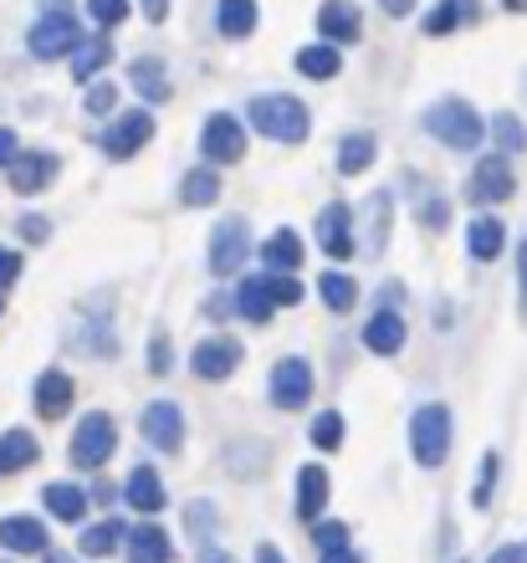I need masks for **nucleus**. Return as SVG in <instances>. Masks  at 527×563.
I'll use <instances>...</instances> for the list:
<instances>
[{
  "label": "nucleus",
  "mask_w": 527,
  "mask_h": 563,
  "mask_svg": "<svg viewBox=\"0 0 527 563\" xmlns=\"http://www.w3.org/2000/svg\"><path fill=\"white\" fill-rule=\"evenodd\" d=\"M200 154H206V164L246 159V123L235 113H210L206 129H200Z\"/></svg>",
  "instance_id": "nucleus-7"
},
{
  "label": "nucleus",
  "mask_w": 527,
  "mask_h": 563,
  "mask_svg": "<svg viewBox=\"0 0 527 563\" xmlns=\"http://www.w3.org/2000/svg\"><path fill=\"white\" fill-rule=\"evenodd\" d=\"M507 11H527V0H507Z\"/></svg>",
  "instance_id": "nucleus-57"
},
{
  "label": "nucleus",
  "mask_w": 527,
  "mask_h": 563,
  "mask_svg": "<svg viewBox=\"0 0 527 563\" xmlns=\"http://www.w3.org/2000/svg\"><path fill=\"white\" fill-rule=\"evenodd\" d=\"M374 154H380L374 134H349L343 144H338V175H359V169H369Z\"/></svg>",
  "instance_id": "nucleus-33"
},
{
  "label": "nucleus",
  "mask_w": 527,
  "mask_h": 563,
  "mask_svg": "<svg viewBox=\"0 0 527 563\" xmlns=\"http://www.w3.org/2000/svg\"><path fill=\"white\" fill-rule=\"evenodd\" d=\"M425 134L440 139L446 148L471 154V148H482V139H486V119L466 98H440L436 108H425Z\"/></svg>",
  "instance_id": "nucleus-2"
},
{
  "label": "nucleus",
  "mask_w": 527,
  "mask_h": 563,
  "mask_svg": "<svg viewBox=\"0 0 527 563\" xmlns=\"http://www.w3.org/2000/svg\"><path fill=\"white\" fill-rule=\"evenodd\" d=\"M123 538H129V528H123L118 518H103V522H92L88 533H83V543H77V549L88 553V559H103V553H113Z\"/></svg>",
  "instance_id": "nucleus-34"
},
{
  "label": "nucleus",
  "mask_w": 527,
  "mask_h": 563,
  "mask_svg": "<svg viewBox=\"0 0 527 563\" xmlns=\"http://www.w3.org/2000/svg\"><path fill=\"white\" fill-rule=\"evenodd\" d=\"M149 369H154V374H164V369H169V343H164V339H154V343H149Z\"/></svg>",
  "instance_id": "nucleus-49"
},
{
  "label": "nucleus",
  "mask_w": 527,
  "mask_h": 563,
  "mask_svg": "<svg viewBox=\"0 0 527 563\" xmlns=\"http://www.w3.org/2000/svg\"><path fill=\"white\" fill-rule=\"evenodd\" d=\"M216 31L226 42H241L256 31V0H220L216 5Z\"/></svg>",
  "instance_id": "nucleus-27"
},
{
  "label": "nucleus",
  "mask_w": 527,
  "mask_h": 563,
  "mask_svg": "<svg viewBox=\"0 0 527 563\" xmlns=\"http://www.w3.org/2000/svg\"><path fill=\"white\" fill-rule=\"evenodd\" d=\"M149 139H154V113H149V108H133V113H118L113 119V129L103 134V154L108 159H133Z\"/></svg>",
  "instance_id": "nucleus-11"
},
{
  "label": "nucleus",
  "mask_w": 527,
  "mask_h": 563,
  "mask_svg": "<svg viewBox=\"0 0 527 563\" xmlns=\"http://www.w3.org/2000/svg\"><path fill=\"white\" fill-rule=\"evenodd\" d=\"M0 312H6V302H0Z\"/></svg>",
  "instance_id": "nucleus-58"
},
{
  "label": "nucleus",
  "mask_w": 527,
  "mask_h": 563,
  "mask_svg": "<svg viewBox=\"0 0 527 563\" xmlns=\"http://www.w3.org/2000/svg\"><path fill=\"white\" fill-rule=\"evenodd\" d=\"M133 88L144 92L149 103H164L169 98V73H164V62H154V57H139L133 62Z\"/></svg>",
  "instance_id": "nucleus-32"
},
{
  "label": "nucleus",
  "mask_w": 527,
  "mask_h": 563,
  "mask_svg": "<svg viewBox=\"0 0 527 563\" xmlns=\"http://www.w3.org/2000/svg\"><path fill=\"white\" fill-rule=\"evenodd\" d=\"M108 57H113V46H108L103 36H88V42L73 46V57H67V62H73V77H77V82H92V77L108 67Z\"/></svg>",
  "instance_id": "nucleus-30"
},
{
  "label": "nucleus",
  "mask_w": 527,
  "mask_h": 563,
  "mask_svg": "<svg viewBox=\"0 0 527 563\" xmlns=\"http://www.w3.org/2000/svg\"><path fill=\"white\" fill-rule=\"evenodd\" d=\"M123 497H129V507H139V512H160L169 497H164V482L154 466H133L129 482H123Z\"/></svg>",
  "instance_id": "nucleus-22"
},
{
  "label": "nucleus",
  "mask_w": 527,
  "mask_h": 563,
  "mask_svg": "<svg viewBox=\"0 0 527 563\" xmlns=\"http://www.w3.org/2000/svg\"><path fill=\"white\" fill-rule=\"evenodd\" d=\"M31 400H36V416L42 420H62L67 410H73L77 400V385L67 369H46L42 379H36V389H31Z\"/></svg>",
  "instance_id": "nucleus-16"
},
{
  "label": "nucleus",
  "mask_w": 527,
  "mask_h": 563,
  "mask_svg": "<svg viewBox=\"0 0 527 563\" xmlns=\"http://www.w3.org/2000/svg\"><path fill=\"white\" fill-rule=\"evenodd\" d=\"M297 73L312 77V82H328V77L343 73V57H338V46H333V42L303 46V52H297Z\"/></svg>",
  "instance_id": "nucleus-29"
},
{
  "label": "nucleus",
  "mask_w": 527,
  "mask_h": 563,
  "mask_svg": "<svg viewBox=\"0 0 527 563\" xmlns=\"http://www.w3.org/2000/svg\"><path fill=\"white\" fill-rule=\"evenodd\" d=\"M308 435L318 451H338V445H343V416H338V410H322V416L308 426Z\"/></svg>",
  "instance_id": "nucleus-39"
},
{
  "label": "nucleus",
  "mask_w": 527,
  "mask_h": 563,
  "mask_svg": "<svg viewBox=\"0 0 527 563\" xmlns=\"http://www.w3.org/2000/svg\"><path fill=\"white\" fill-rule=\"evenodd\" d=\"M200 563H235V559H231V553H220V549H210V543H206V549H200Z\"/></svg>",
  "instance_id": "nucleus-55"
},
{
  "label": "nucleus",
  "mask_w": 527,
  "mask_h": 563,
  "mask_svg": "<svg viewBox=\"0 0 527 563\" xmlns=\"http://www.w3.org/2000/svg\"><path fill=\"white\" fill-rule=\"evenodd\" d=\"M486 134L502 144V154H523V148H527V129L513 119V113H497V119L486 123Z\"/></svg>",
  "instance_id": "nucleus-38"
},
{
  "label": "nucleus",
  "mask_w": 527,
  "mask_h": 563,
  "mask_svg": "<svg viewBox=\"0 0 527 563\" xmlns=\"http://www.w3.org/2000/svg\"><path fill=\"white\" fill-rule=\"evenodd\" d=\"M15 231H21V241H31V246H42V241L52 236V225H46L42 216H21V225H15Z\"/></svg>",
  "instance_id": "nucleus-46"
},
{
  "label": "nucleus",
  "mask_w": 527,
  "mask_h": 563,
  "mask_svg": "<svg viewBox=\"0 0 527 563\" xmlns=\"http://www.w3.org/2000/svg\"><path fill=\"white\" fill-rule=\"evenodd\" d=\"M42 563H77V559H73V553H57V549H46V553H42Z\"/></svg>",
  "instance_id": "nucleus-56"
},
{
  "label": "nucleus",
  "mask_w": 527,
  "mask_h": 563,
  "mask_svg": "<svg viewBox=\"0 0 527 563\" xmlns=\"http://www.w3.org/2000/svg\"><path fill=\"white\" fill-rule=\"evenodd\" d=\"M322 563H364V553H353V549H338V553H322Z\"/></svg>",
  "instance_id": "nucleus-53"
},
{
  "label": "nucleus",
  "mask_w": 527,
  "mask_h": 563,
  "mask_svg": "<svg viewBox=\"0 0 527 563\" xmlns=\"http://www.w3.org/2000/svg\"><path fill=\"white\" fill-rule=\"evenodd\" d=\"M139 11H144L149 26H164V21H169V0H144Z\"/></svg>",
  "instance_id": "nucleus-48"
},
{
  "label": "nucleus",
  "mask_w": 527,
  "mask_h": 563,
  "mask_svg": "<svg viewBox=\"0 0 527 563\" xmlns=\"http://www.w3.org/2000/svg\"><path fill=\"white\" fill-rule=\"evenodd\" d=\"M312 549H318V553H338V549H349V522L318 518V522H312Z\"/></svg>",
  "instance_id": "nucleus-40"
},
{
  "label": "nucleus",
  "mask_w": 527,
  "mask_h": 563,
  "mask_svg": "<svg viewBox=\"0 0 527 563\" xmlns=\"http://www.w3.org/2000/svg\"><path fill=\"white\" fill-rule=\"evenodd\" d=\"M318 252H328L333 262H349L359 256V241H353V210L343 200L318 210Z\"/></svg>",
  "instance_id": "nucleus-12"
},
{
  "label": "nucleus",
  "mask_w": 527,
  "mask_h": 563,
  "mask_svg": "<svg viewBox=\"0 0 527 563\" xmlns=\"http://www.w3.org/2000/svg\"><path fill=\"white\" fill-rule=\"evenodd\" d=\"M21 267H26V262H21V252H15V246H0V292L21 282Z\"/></svg>",
  "instance_id": "nucleus-45"
},
{
  "label": "nucleus",
  "mask_w": 527,
  "mask_h": 563,
  "mask_svg": "<svg viewBox=\"0 0 527 563\" xmlns=\"http://www.w3.org/2000/svg\"><path fill=\"white\" fill-rule=\"evenodd\" d=\"M513 190H517V169L507 154H486L466 185L471 206H502V200H513Z\"/></svg>",
  "instance_id": "nucleus-9"
},
{
  "label": "nucleus",
  "mask_w": 527,
  "mask_h": 563,
  "mask_svg": "<svg viewBox=\"0 0 527 563\" xmlns=\"http://www.w3.org/2000/svg\"><path fill=\"white\" fill-rule=\"evenodd\" d=\"M246 123L256 134L277 139V144H303L312 129V113L303 98H293V92H262V98H251Z\"/></svg>",
  "instance_id": "nucleus-1"
},
{
  "label": "nucleus",
  "mask_w": 527,
  "mask_h": 563,
  "mask_svg": "<svg viewBox=\"0 0 527 563\" xmlns=\"http://www.w3.org/2000/svg\"><path fill=\"white\" fill-rule=\"evenodd\" d=\"M364 349L380 358H395L399 349H405V318H399V308H380L374 318L364 323Z\"/></svg>",
  "instance_id": "nucleus-17"
},
{
  "label": "nucleus",
  "mask_w": 527,
  "mask_h": 563,
  "mask_svg": "<svg viewBox=\"0 0 527 563\" xmlns=\"http://www.w3.org/2000/svg\"><path fill=\"white\" fill-rule=\"evenodd\" d=\"M451 410L446 405H420L410 416V451L415 461H420L425 472H436V466H446V456H451Z\"/></svg>",
  "instance_id": "nucleus-4"
},
{
  "label": "nucleus",
  "mask_w": 527,
  "mask_h": 563,
  "mask_svg": "<svg viewBox=\"0 0 527 563\" xmlns=\"http://www.w3.org/2000/svg\"><path fill=\"white\" fill-rule=\"evenodd\" d=\"M256 563H287V553L272 549V543H262V549H256Z\"/></svg>",
  "instance_id": "nucleus-54"
},
{
  "label": "nucleus",
  "mask_w": 527,
  "mask_h": 563,
  "mask_svg": "<svg viewBox=\"0 0 527 563\" xmlns=\"http://www.w3.org/2000/svg\"><path fill=\"white\" fill-rule=\"evenodd\" d=\"M190 369H195V379H206V385L231 379V374L241 369V343H235V339H206V343H195Z\"/></svg>",
  "instance_id": "nucleus-14"
},
{
  "label": "nucleus",
  "mask_w": 527,
  "mask_h": 563,
  "mask_svg": "<svg viewBox=\"0 0 527 563\" xmlns=\"http://www.w3.org/2000/svg\"><path fill=\"white\" fill-rule=\"evenodd\" d=\"M380 5H384L389 15H410L415 5H420V0H380Z\"/></svg>",
  "instance_id": "nucleus-52"
},
{
  "label": "nucleus",
  "mask_w": 527,
  "mask_h": 563,
  "mask_svg": "<svg viewBox=\"0 0 527 563\" xmlns=\"http://www.w3.org/2000/svg\"><path fill=\"white\" fill-rule=\"evenodd\" d=\"M466 21H476V0H440L420 26H425V36H451V31L466 26Z\"/></svg>",
  "instance_id": "nucleus-28"
},
{
  "label": "nucleus",
  "mask_w": 527,
  "mask_h": 563,
  "mask_svg": "<svg viewBox=\"0 0 527 563\" xmlns=\"http://www.w3.org/2000/svg\"><path fill=\"white\" fill-rule=\"evenodd\" d=\"M129 563H169V533H164L160 522H139L129 528Z\"/></svg>",
  "instance_id": "nucleus-21"
},
{
  "label": "nucleus",
  "mask_w": 527,
  "mask_h": 563,
  "mask_svg": "<svg viewBox=\"0 0 527 563\" xmlns=\"http://www.w3.org/2000/svg\"><path fill=\"white\" fill-rule=\"evenodd\" d=\"M318 297L333 312H349L353 302H359V282L343 277V272H322V277H318Z\"/></svg>",
  "instance_id": "nucleus-35"
},
{
  "label": "nucleus",
  "mask_w": 527,
  "mask_h": 563,
  "mask_svg": "<svg viewBox=\"0 0 527 563\" xmlns=\"http://www.w3.org/2000/svg\"><path fill=\"white\" fill-rule=\"evenodd\" d=\"M272 308H277V302H272V282L266 277H241L235 282V312H241L246 323H266Z\"/></svg>",
  "instance_id": "nucleus-23"
},
{
  "label": "nucleus",
  "mask_w": 527,
  "mask_h": 563,
  "mask_svg": "<svg viewBox=\"0 0 527 563\" xmlns=\"http://www.w3.org/2000/svg\"><path fill=\"white\" fill-rule=\"evenodd\" d=\"M517 312L527 318V241L517 246Z\"/></svg>",
  "instance_id": "nucleus-47"
},
{
  "label": "nucleus",
  "mask_w": 527,
  "mask_h": 563,
  "mask_svg": "<svg viewBox=\"0 0 527 563\" xmlns=\"http://www.w3.org/2000/svg\"><path fill=\"white\" fill-rule=\"evenodd\" d=\"M36 456H42V445H36V435H31V430L11 426L6 435H0V476L26 472V466H36Z\"/></svg>",
  "instance_id": "nucleus-20"
},
{
  "label": "nucleus",
  "mask_w": 527,
  "mask_h": 563,
  "mask_svg": "<svg viewBox=\"0 0 527 563\" xmlns=\"http://www.w3.org/2000/svg\"><path fill=\"white\" fill-rule=\"evenodd\" d=\"M42 503L57 522H83L88 518V492L73 487V482H52V487L42 492Z\"/></svg>",
  "instance_id": "nucleus-26"
},
{
  "label": "nucleus",
  "mask_w": 527,
  "mask_h": 563,
  "mask_svg": "<svg viewBox=\"0 0 527 563\" xmlns=\"http://www.w3.org/2000/svg\"><path fill=\"white\" fill-rule=\"evenodd\" d=\"M384 236H389V190L369 200V256L384 252Z\"/></svg>",
  "instance_id": "nucleus-37"
},
{
  "label": "nucleus",
  "mask_w": 527,
  "mask_h": 563,
  "mask_svg": "<svg viewBox=\"0 0 527 563\" xmlns=\"http://www.w3.org/2000/svg\"><path fill=\"white\" fill-rule=\"evenodd\" d=\"M83 42V26H77V15L67 0H42V15H36V26L26 31V46L36 62H57V57H73V46Z\"/></svg>",
  "instance_id": "nucleus-3"
},
{
  "label": "nucleus",
  "mask_w": 527,
  "mask_h": 563,
  "mask_svg": "<svg viewBox=\"0 0 527 563\" xmlns=\"http://www.w3.org/2000/svg\"><path fill=\"white\" fill-rule=\"evenodd\" d=\"M6 175H11L15 195H42L46 185L57 179V154H46V148H21V154L6 164Z\"/></svg>",
  "instance_id": "nucleus-13"
},
{
  "label": "nucleus",
  "mask_w": 527,
  "mask_h": 563,
  "mask_svg": "<svg viewBox=\"0 0 527 563\" xmlns=\"http://www.w3.org/2000/svg\"><path fill=\"white\" fill-rule=\"evenodd\" d=\"M83 108H88L92 119H108V113H113V108H118V88H113V82H103V77H98V82H92V88H88V98H83Z\"/></svg>",
  "instance_id": "nucleus-42"
},
{
  "label": "nucleus",
  "mask_w": 527,
  "mask_h": 563,
  "mask_svg": "<svg viewBox=\"0 0 527 563\" xmlns=\"http://www.w3.org/2000/svg\"><path fill=\"white\" fill-rule=\"evenodd\" d=\"M179 200H185L190 210L216 206V200H220V175H216V169H190V175L179 179Z\"/></svg>",
  "instance_id": "nucleus-31"
},
{
  "label": "nucleus",
  "mask_w": 527,
  "mask_h": 563,
  "mask_svg": "<svg viewBox=\"0 0 527 563\" xmlns=\"http://www.w3.org/2000/svg\"><path fill=\"white\" fill-rule=\"evenodd\" d=\"M139 430H144V441L154 445V451L175 456L179 445H185V410H179L175 400H154L144 416H139Z\"/></svg>",
  "instance_id": "nucleus-10"
},
{
  "label": "nucleus",
  "mask_w": 527,
  "mask_h": 563,
  "mask_svg": "<svg viewBox=\"0 0 527 563\" xmlns=\"http://www.w3.org/2000/svg\"><path fill=\"white\" fill-rule=\"evenodd\" d=\"M446 221H451V210H446V200H436V195H425V200H420V225H425V231H446Z\"/></svg>",
  "instance_id": "nucleus-44"
},
{
  "label": "nucleus",
  "mask_w": 527,
  "mask_h": 563,
  "mask_svg": "<svg viewBox=\"0 0 527 563\" xmlns=\"http://www.w3.org/2000/svg\"><path fill=\"white\" fill-rule=\"evenodd\" d=\"M266 282H272V302H277V308H297V302H303V282H297L293 272H266Z\"/></svg>",
  "instance_id": "nucleus-41"
},
{
  "label": "nucleus",
  "mask_w": 527,
  "mask_h": 563,
  "mask_svg": "<svg viewBox=\"0 0 527 563\" xmlns=\"http://www.w3.org/2000/svg\"><path fill=\"white\" fill-rule=\"evenodd\" d=\"M497 472H502V456L497 451H486L482 466H476V487H471V507H492V492H497Z\"/></svg>",
  "instance_id": "nucleus-36"
},
{
  "label": "nucleus",
  "mask_w": 527,
  "mask_h": 563,
  "mask_svg": "<svg viewBox=\"0 0 527 563\" xmlns=\"http://www.w3.org/2000/svg\"><path fill=\"white\" fill-rule=\"evenodd\" d=\"M88 15L98 26H123L129 21V0H88Z\"/></svg>",
  "instance_id": "nucleus-43"
},
{
  "label": "nucleus",
  "mask_w": 527,
  "mask_h": 563,
  "mask_svg": "<svg viewBox=\"0 0 527 563\" xmlns=\"http://www.w3.org/2000/svg\"><path fill=\"white\" fill-rule=\"evenodd\" d=\"M113 451H118V426H113V416L92 410V416L77 420V430H73V461L83 466V472H98V466H103Z\"/></svg>",
  "instance_id": "nucleus-5"
},
{
  "label": "nucleus",
  "mask_w": 527,
  "mask_h": 563,
  "mask_svg": "<svg viewBox=\"0 0 527 563\" xmlns=\"http://www.w3.org/2000/svg\"><path fill=\"white\" fill-rule=\"evenodd\" d=\"M266 395H272V405L277 410H303V405L312 400V364L308 358H277L272 364V385H266Z\"/></svg>",
  "instance_id": "nucleus-8"
},
{
  "label": "nucleus",
  "mask_w": 527,
  "mask_h": 563,
  "mask_svg": "<svg viewBox=\"0 0 527 563\" xmlns=\"http://www.w3.org/2000/svg\"><path fill=\"white\" fill-rule=\"evenodd\" d=\"M318 36L333 46H349L364 36V15H359V5L353 0H322L318 5Z\"/></svg>",
  "instance_id": "nucleus-15"
},
{
  "label": "nucleus",
  "mask_w": 527,
  "mask_h": 563,
  "mask_svg": "<svg viewBox=\"0 0 527 563\" xmlns=\"http://www.w3.org/2000/svg\"><path fill=\"white\" fill-rule=\"evenodd\" d=\"M0 549L6 553H46V522L26 518V512L0 518Z\"/></svg>",
  "instance_id": "nucleus-18"
},
{
  "label": "nucleus",
  "mask_w": 527,
  "mask_h": 563,
  "mask_svg": "<svg viewBox=\"0 0 527 563\" xmlns=\"http://www.w3.org/2000/svg\"><path fill=\"white\" fill-rule=\"evenodd\" d=\"M15 154H21V144H15V129H0V169H6Z\"/></svg>",
  "instance_id": "nucleus-50"
},
{
  "label": "nucleus",
  "mask_w": 527,
  "mask_h": 563,
  "mask_svg": "<svg viewBox=\"0 0 527 563\" xmlns=\"http://www.w3.org/2000/svg\"><path fill=\"white\" fill-rule=\"evenodd\" d=\"M328 492H333L328 472H322V466H303V472H297V518L318 522L322 507H328Z\"/></svg>",
  "instance_id": "nucleus-19"
},
{
  "label": "nucleus",
  "mask_w": 527,
  "mask_h": 563,
  "mask_svg": "<svg viewBox=\"0 0 527 563\" xmlns=\"http://www.w3.org/2000/svg\"><path fill=\"white\" fill-rule=\"evenodd\" d=\"M486 563H527V549H497Z\"/></svg>",
  "instance_id": "nucleus-51"
},
{
  "label": "nucleus",
  "mask_w": 527,
  "mask_h": 563,
  "mask_svg": "<svg viewBox=\"0 0 527 563\" xmlns=\"http://www.w3.org/2000/svg\"><path fill=\"white\" fill-rule=\"evenodd\" d=\"M502 246H507V231H502L497 216H476V221H471V231H466L471 262H497Z\"/></svg>",
  "instance_id": "nucleus-24"
},
{
  "label": "nucleus",
  "mask_w": 527,
  "mask_h": 563,
  "mask_svg": "<svg viewBox=\"0 0 527 563\" xmlns=\"http://www.w3.org/2000/svg\"><path fill=\"white\" fill-rule=\"evenodd\" d=\"M262 262H266V272H297L303 267V236L297 231H272V236L262 241Z\"/></svg>",
  "instance_id": "nucleus-25"
},
{
  "label": "nucleus",
  "mask_w": 527,
  "mask_h": 563,
  "mask_svg": "<svg viewBox=\"0 0 527 563\" xmlns=\"http://www.w3.org/2000/svg\"><path fill=\"white\" fill-rule=\"evenodd\" d=\"M251 252H256V246H251V225L241 221V216H231V221H220L216 231H210V272H216V277H235V272L246 267Z\"/></svg>",
  "instance_id": "nucleus-6"
}]
</instances>
